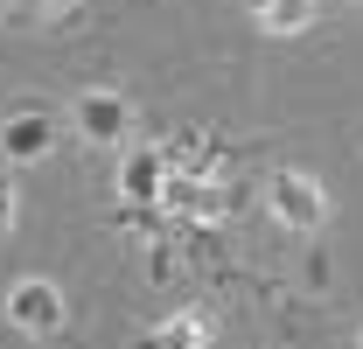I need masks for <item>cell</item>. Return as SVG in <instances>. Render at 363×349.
<instances>
[{
	"mask_svg": "<svg viewBox=\"0 0 363 349\" xmlns=\"http://www.w3.org/2000/svg\"><path fill=\"white\" fill-rule=\"evenodd\" d=\"M315 21V0H259V28L266 35H294Z\"/></svg>",
	"mask_w": 363,
	"mask_h": 349,
	"instance_id": "cell-5",
	"label": "cell"
},
{
	"mask_svg": "<svg viewBox=\"0 0 363 349\" xmlns=\"http://www.w3.org/2000/svg\"><path fill=\"white\" fill-rule=\"evenodd\" d=\"M63 321H70V307H63V294H56L49 279H21V287H7V328L49 343V336H63Z\"/></svg>",
	"mask_w": 363,
	"mask_h": 349,
	"instance_id": "cell-1",
	"label": "cell"
},
{
	"mask_svg": "<svg viewBox=\"0 0 363 349\" xmlns=\"http://www.w3.org/2000/svg\"><path fill=\"white\" fill-rule=\"evenodd\" d=\"M272 210L286 217V231H321V217H328V203L308 174H272Z\"/></svg>",
	"mask_w": 363,
	"mask_h": 349,
	"instance_id": "cell-4",
	"label": "cell"
},
{
	"mask_svg": "<svg viewBox=\"0 0 363 349\" xmlns=\"http://www.w3.org/2000/svg\"><path fill=\"white\" fill-rule=\"evenodd\" d=\"M140 349H203V314H175V321H161Z\"/></svg>",
	"mask_w": 363,
	"mask_h": 349,
	"instance_id": "cell-6",
	"label": "cell"
},
{
	"mask_svg": "<svg viewBox=\"0 0 363 349\" xmlns=\"http://www.w3.org/2000/svg\"><path fill=\"white\" fill-rule=\"evenodd\" d=\"M154 189H161V154H154V147H140L133 161H126V196H140V203H147Z\"/></svg>",
	"mask_w": 363,
	"mask_h": 349,
	"instance_id": "cell-7",
	"label": "cell"
},
{
	"mask_svg": "<svg viewBox=\"0 0 363 349\" xmlns=\"http://www.w3.org/2000/svg\"><path fill=\"white\" fill-rule=\"evenodd\" d=\"M70 119H77V133H84L91 147H119V133H126V98H119V91H77Z\"/></svg>",
	"mask_w": 363,
	"mask_h": 349,
	"instance_id": "cell-2",
	"label": "cell"
},
{
	"mask_svg": "<svg viewBox=\"0 0 363 349\" xmlns=\"http://www.w3.org/2000/svg\"><path fill=\"white\" fill-rule=\"evenodd\" d=\"M357 343H363V336H357Z\"/></svg>",
	"mask_w": 363,
	"mask_h": 349,
	"instance_id": "cell-9",
	"label": "cell"
},
{
	"mask_svg": "<svg viewBox=\"0 0 363 349\" xmlns=\"http://www.w3.org/2000/svg\"><path fill=\"white\" fill-rule=\"evenodd\" d=\"M7 223H14V182L0 174V245H7Z\"/></svg>",
	"mask_w": 363,
	"mask_h": 349,
	"instance_id": "cell-8",
	"label": "cell"
},
{
	"mask_svg": "<svg viewBox=\"0 0 363 349\" xmlns=\"http://www.w3.org/2000/svg\"><path fill=\"white\" fill-rule=\"evenodd\" d=\"M56 133H63V119H49L43 105H21L7 119V133H0V147H7V161H43L56 147Z\"/></svg>",
	"mask_w": 363,
	"mask_h": 349,
	"instance_id": "cell-3",
	"label": "cell"
}]
</instances>
